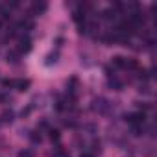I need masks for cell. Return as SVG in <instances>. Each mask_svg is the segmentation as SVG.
<instances>
[{
    "label": "cell",
    "mask_w": 157,
    "mask_h": 157,
    "mask_svg": "<svg viewBox=\"0 0 157 157\" xmlns=\"http://www.w3.org/2000/svg\"><path fill=\"white\" fill-rule=\"evenodd\" d=\"M109 107H111V104H109L105 98H102V96L94 98V100H93V104H91V109H93L94 113H100V115L107 113V111H109Z\"/></svg>",
    "instance_id": "6da1fadb"
},
{
    "label": "cell",
    "mask_w": 157,
    "mask_h": 157,
    "mask_svg": "<svg viewBox=\"0 0 157 157\" xmlns=\"http://www.w3.org/2000/svg\"><path fill=\"white\" fill-rule=\"evenodd\" d=\"M126 120L133 126V124H139V126H142L144 124V120H146V115H144V111H139V113H129L128 117H126Z\"/></svg>",
    "instance_id": "7a4b0ae2"
},
{
    "label": "cell",
    "mask_w": 157,
    "mask_h": 157,
    "mask_svg": "<svg viewBox=\"0 0 157 157\" xmlns=\"http://www.w3.org/2000/svg\"><path fill=\"white\" fill-rule=\"evenodd\" d=\"M32 50V41H30V37H22L21 41H19V48H17V52L19 54H26V52H30Z\"/></svg>",
    "instance_id": "3957f363"
},
{
    "label": "cell",
    "mask_w": 157,
    "mask_h": 157,
    "mask_svg": "<svg viewBox=\"0 0 157 157\" xmlns=\"http://www.w3.org/2000/svg\"><path fill=\"white\" fill-rule=\"evenodd\" d=\"M44 11H46V4L44 2H35L32 6V13H35V15H43Z\"/></svg>",
    "instance_id": "277c9868"
},
{
    "label": "cell",
    "mask_w": 157,
    "mask_h": 157,
    "mask_svg": "<svg viewBox=\"0 0 157 157\" xmlns=\"http://www.w3.org/2000/svg\"><path fill=\"white\" fill-rule=\"evenodd\" d=\"M111 63H113V68H126V57L122 56H115Z\"/></svg>",
    "instance_id": "5b68a950"
},
{
    "label": "cell",
    "mask_w": 157,
    "mask_h": 157,
    "mask_svg": "<svg viewBox=\"0 0 157 157\" xmlns=\"http://www.w3.org/2000/svg\"><path fill=\"white\" fill-rule=\"evenodd\" d=\"M0 118H2V122H6V124H8V122H13V120H15V113H13L11 109H6L2 115H0Z\"/></svg>",
    "instance_id": "8992f818"
},
{
    "label": "cell",
    "mask_w": 157,
    "mask_h": 157,
    "mask_svg": "<svg viewBox=\"0 0 157 157\" xmlns=\"http://www.w3.org/2000/svg\"><path fill=\"white\" fill-rule=\"evenodd\" d=\"M19 57H21V54H19L17 50H11V52H8V56H6L8 63H13V65H17V63H19Z\"/></svg>",
    "instance_id": "52a82bcc"
},
{
    "label": "cell",
    "mask_w": 157,
    "mask_h": 157,
    "mask_svg": "<svg viewBox=\"0 0 157 157\" xmlns=\"http://www.w3.org/2000/svg\"><path fill=\"white\" fill-rule=\"evenodd\" d=\"M15 87H17V91H28V87H30V80H15Z\"/></svg>",
    "instance_id": "ba28073f"
},
{
    "label": "cell",
    "mask_w": 157,
    "mask_h": 157,
    "mask_svg": "<svg viewBox=\"0 0 157 157\" xmlns=\"http://www.w3.org/2000/svg\"><path fill=\"white\" fill-rule=\"evenodd\" d=\"M109 87L113 89V91H122V82L120 80H117V78H109Z\"/></svg>",
    "instance_id": "9c48e42d"
},
{
    "label": "cell",
    "mask_w": 157,
    "mask_h": 157,
    "mask_svg": "<svg viewBox=\"0 0 157 157\" xmlns=\"http://www.w3.org/2000/svg\"><path fill=\"white\" fill-rule=\"evenodd\" d=\"M28 137H30V139H32V142H35V144H41V142H43L41 131H32V133H28Z\"/></svg>",
    "instance_id": "30bf717a"
},
{
    "label": "cell",
    "mask_w": 157,
    "mask_h": 157,
    "mask_svg": "<svg viewBox=\"0 0 157 157\" xmlns=\"http://www.w3.org/2000/svg\"><path fill=\"white\" fill-rule=\"evenodd\" d=\"M57 57H59L57 52H50V54L46 56V65H56V63H57Z\"/></svg>",
    "instance_id": "8fae6325"
},
{
    "label": "cell",
    "mask_w": 157,
    "mask_h": 157,
    "mask_svg": "<svg viewBox=\"0 0 157 157\" xmlns=\"http://www.w3.org/2000/svg\"><path fill=\"white\" fill-rule=\"evenodd\" d=\"M137 67H139V63H137L135 59H126V68H128V70H135Z\"/></svg>",
    "instance_id": "7c38bea8"
},
{
    "label": "cell",
    "mask_w": 157,
    "mask_h": 157,
    "mask_svg": "<svg viewBox=\"0 0 157 157\" xmlns=\"http://www.w3.org/2000/svg\"><path fill=\"white\" fill-rule=\"evenodd\" d=\"M102 17H104V19H109V21H111V19H115V17H117V13H115V11H113V10L109 8V10H105V11L102 13Z\"/></svg>",
    "instance_id": "4fadbf2b"
},
{
    "label": "cell",
    "mask_w": 157,
    "mask_h": 157,
    "mask_svg": "<svg viewBox=\"0 0 157 157\" xmlns=\"http://www.w3.org/2000/svg\"><path fill=\"white\" fill-rule=\"evenodd\" d=\"M19 157H33V151L32 150H21L19 151Z\"/></svg>",
    "instance_id": "5bb4252c"
},
{
    "label": "cell",
    "mask_w": 157,
    "mask_h": 157,
    "mask_svg": "<svg viewBox=\"0 0 157 157\" xmlns=\"http://www.w3.org/2000/svg\"><path fill=\"white\" fill-rule=\"evenodd\" d=\"M50 139L57 142V140H59V131H57V129H50Z\"/></svg>",
    "instance_id": "9a60e30c"
},
{
    "label": "cell",
    "mask_w": 157,
    "mask_h": 157,
    "mask_svg": "<svg viewBox=\"0 0 157 157\" xmlns=\"http://www.w3.org/2000/svg\"><path fill=\"white\" fill-rule=\"evenodd\" d=\"M2 85H4V87H15V80H4Z\"/></svg>",
    "instance_id": "2e32d148"
},
{
    "label": "cell",
    "mask_w": 157,
    "mask_h": 157,
    "mask_svg": "<svg viewBox=\"0 0 157 157\" xmlns=\"http://www.w3.org/2000/svg\"><path fill=\"white\" fill-rule=\"evenodd\" d=\"M105 72H107L109 78H115V68L113 67H105Z\"/></svg>",
    "instance_id": "e0dca14e"
},
{
    "label": "cell",
    "mask_w": 157,
    "mask_h": 157,
    "mask_svg": "<svg viewBox=\"0 0 157 157\" xmlns=\"http://www.w3.org/2000/svg\"><path fill=\"white\" fill-rule=\"evenodd\" d=\"M80 157H94V153H91V151H89V150H83V151H82V155H80Z\"/></svg>",
    "instance_id": "ac0fdd59"
},
{
    "label": "cell",
    "mask_w": 157,
    "mask_h": 157,
    "mask_svg": "<svg viewBox=\"0 0 157 157\" xmlns=\"http://www.w3.org/2000/svg\"><path fill=\"white\" fill-rule=\"evenodd\" d=\"M30 111H32V107H26V109H22V113H21V115H22V117H28V115H30Z\"/></svg>",
    "instance_id": "d6986e66"
}]
</instances>
